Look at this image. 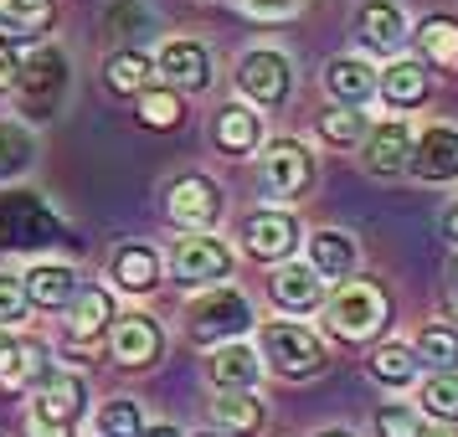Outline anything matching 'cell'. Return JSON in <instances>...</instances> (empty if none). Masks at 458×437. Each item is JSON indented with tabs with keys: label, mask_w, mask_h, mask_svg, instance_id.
<instances>
[{
	"label": "cell",
	"mask_w": 458,
	"mask_h": 437,
	"mask_svg": "<svg viewBox=\"0 0 458 437\" xmlns=\"http://www.w3.org/2000/svg\"><path fill=\"white\" fill-rule=\"evenodd\" d=\"M376 88H381L392 104H422V98H428V72H422V63H392L376 78Z\"/></svg>",
	"instance_id": "cell-27"
},
{
	"label": "cell",
	"mask_w": 458,
	"mask_h": 437,
	"mask_svg": "<svg viewBox=\"0 0 458 437\" xmlns=\"http://www.w3.org/2000/svg\"><path fill=\"white\" fill-rule=\"evenodd\" d=\"M83 381L67 371H47L37 386H31V407H26V422H42V427H63L72 433V422L83 416Z\"/></svg>",
	"instance_id": "cell-3"
},
{
	"label": "cell",
	"mask_w": 458,
	"mask_h": 437,
	"mask_svg": "<svg viewBox=\"0 0 458 437\" xmlns=\"http://www.w3.org/2000/svg\"><path fill=\"white\" fill-rule=\"evenodd\" d=\"M371 375L376 381H386V386H407V381L417 375L412 345H381V350L371 355Z\"/></svg>",
	"instance_id": "cell-32"
},
{
	"label": "cell",
	"mask_w": 458,
	"mask_h": 437,
	"mask_svg": "<svg viewBox=\"0 0 458 437\" xmlns=\"http://www.w3.org/2000/svg\"><path fill=\"white\" fill-rule=\"evenodd\" d=\"M114 278H119V289H129V293H149L160 283V257L149 248H119L114 252Z\"/></svg>",
	"instance_id": "cell-24"
},
{
	"label": "cell",
	"mask_w": 458,
	"mask_h": 437,
	"mask_svg": "<svg viewBox=\"0 0 458 437\" xmlns=\"http://www.w3.org/2000/svg\"><path fill=\"white\" fill-rule=\"evenodd\" d=\"M319 437H351V433H345V427H330V433H319Z\"/></svg>",
	"instance_id": "cell-44"
},
{
	"label": "cell",
	"mask_w": 458,
	"mask_h": 437,
	"mask_svg": "<svg viewBox=\"0 0 458 437\" xmlns=\"http://www.w3.org/2000/svg\"><path fill=\"white\" fill-rule=\"evenodd\" d=\"M454 289H458V268H454Z\"/></svg>",
	"instance_id": "cell-46"
},
{
	"label": "cell",
	"mask_w": 458,
	"mask_h": 437,
	"mask_svg": "<svg viewBox=\"0 0 458 437\" xmlns=\"http://www.w3.org/2000/svg\"><path fill=\"white\" fill-rule=\"evenodd\" d=\"M319 134H325V145H355V139L366 134V113H355V108H330V113H319Z\"/></svg>",
	"instance_id": "cell-34"
},
{
	"label": "cell",
	"mask_w": 458,
	"mask_h": 437,
	"mask_svg": "<svg viewBox=\"0 0 458 437\" xmlns=\"http://www.w3.org/2000/svg\"><path fill=\"white\" fill-rule=\"evenodd\" d=\"M258 139H263V113L258 108L232 104L216 113V145L227 155H248V149H258Z\"/></svg>",
	"instance_id": "cell-18"
},
{
	"label": "cell",
	"mask_w": 458,
	"mask_h": 437,
	"mask_svg": "<svg viewBox=\"0 0 458 437\" xmlns=\"http://www.w3.org/2000/svg\"><path fill=\"white\" fill-rule=\"evenodd\" d=\"M98 433L104 437H140L145 433V416H140V407L129 396H119V401H108L104 412H98Z\"/></svg>",
	"instance_id": "cell-33"
},
{
	"label": "cell",
	"mask_w": 458,
	"mask_h": 437,
	"mask_svg": "<svg viewBox=\"0 0 458 437\" xmlns=\"http://www.w3.org/2000/svg\"><path fill=\"white\" fill-rule=\"evenodd\" d=\"M268 293L278 309L289 314H310L314 304H319V278H314L310 268H278L268 278Z\"/></svg>",
	"instance_id": "cell-20"
},
{
	"label": "cell",
	"mask_w": 458,
	"mask_h": 437,
	"mask_svg": "<svg viewBox=\"0 0 458 437\" xmlns=\"http://www.w3.org/2000/svg\"><path fill=\"white\" fill-rule=\"evenodd\" d=\"M407 170L417 181H454L458 175V129L437 124V129H422L407 149Z\"/></svg>",
	"instance_id": "cell-9"
},
{
	"label": "cell",
	"mask_w": 458,
	"mask_h": 437,
	"mask_svg": "<svg viewBox=\"0 0 458 437\" xmlns=\"http://www.w3.org/2000/svg\"><path fill=\"white\" fill-rule=\"evenodd\" d=\"M108 319H114V298L104 289H93V283H78L72 304H67V330L78 340H93V334L108 330Z\"/></svg>",
	"instance_id": "cell-17"
},
{
	"label": "cell",
	"mask_w": 458,
	"mask_h": 437,
	"mask_svg": "<svg viewBox=\"0 0 458 437\" xmlns=\"http://www.w3.org/2000/svg\"><path fill=\"white\" fill-rule=\"evenodd\" d=\"M310 0H242L248 16H263V21H284V16H299Z\"/></svg>",
	"instance_id": "cell-38"
},
{
	"label": "cell",
	"mask_w": 458,
	"mask_h": 437,
	"mask_svg": "<svg viewBox=\"0 0 458 437\" xmlns=\"http://www.w3.org/2000/svg\"><path fill=\"white\" fill-rule=\"evenodd\" d=\"M325 324L340 340H371L386 324V293L376 289V283H366V278L340 283L330 293V304H325Z\"/></svg>",
	"instance_id": "cell-1"
},
{
	"label": "cell",
	"mask_w": 458,
	"mask_h": 437,
	"mask_svg": "<svg viewBox=\"0 0 458 437\" xmlns=\"http://www.w3.org/2000/svg\"><path fill=\"white\" fill-rule=\"evenodd\" d=\"M422 412L437 416L443 427L458 422V375H428L422 381Z\"/></svg>",
	"instance_id": "cell-31"
},
{
	"label": "cell",
	"mask_w": 458,
	"mask_h": 437,
	"mask_svg": "<svg viewBox=\"0 0 458 437\" xmlns=\"http://www.w3.org/2000/svg\"><path fill=\"white\" fill-rule=\"evenodd\" d=\"M263 175L278 196H299V190L314 181V160H310V145L299 139H273L268 155H263Z\"/></svg>",
	"instance_id": "cell-11"
},
{
	"label": "cell",
	"mask_w": 458,
	"mask_h": 437,
	"mask_svg": "<svg viewBox=\"0 0 458 437\" xmlns=\"http://www.w3.org/2000/svg\"><path fill=\"white\" fill-rule=\"evenodd\" d=\"M376 437H422V416H417V407H381L376 412Z\"/></svg>",
	"instance_id": "cell-36"
},
{
	"label": "cell",
	"mask_w": 458,
	"mask_h": 437,
	"mask_svg": "<svg viewBox=\"0 0 458 437\" xmlns=\"http://www.w3.org/2000/svg\"><path fill=\"white\" fill-rule=\"evenodd\" d=\"M149 72H155V63H149L145 52H114L108 57V88L114 93H145Z\"/></svg>",
	"instance_id": "cell-30"
},
{
	"label": "cell",
	"mask_w": 458,
	"mask_h": 437,
	"mask_svg": "<svg viewBox=\"0 0 458 437\" xmlns=\"http://www.w3.org/2000/svg\"><path fill=\"white\" fill-rule=\"evenodd\" d=\"M263 355L289 381H310V375L325 371V345L304 324H263Z\"/></svg>",
	"instance_id": "cell-2"
},
{
	"label": "cell",
	"mask_w": 458,
	"mask_h": 437,
	"mask_svg": "<svg viewBox=\"0 0 458 437\" xmlns=\"http://www.w3.org/2000/svg\"><path fill=\"white\" fill-rule=\"evenodd\" d=\"M16 78H21V63H16V52H11V46L0 42V88H11Z\"/></svg>",
	"instance_id": "cell-40"
},
{
	"label": "cell",
	"mask_w": 458,
	"mask_h": 437,
	"mask_svg": "<svg viewBox=\"0 0 458 437\" xmlns=\"http://www.w3.org/2000/svg\"><path fill=\"white\" fill-rule=\"evenodd\" d=\"M422 52H428V63H437L443 72H458V21L454 16H433V21H422Z\"/></svg>",
	"instance_id": "cell-26"
},
{
	"label": "cell",
	"mask_w": 458,
	"mask_h": 437,
	"mask_svg": "<svg viewBox=\"0 0 458 437\" xmlns=\"http://www.w3.org/2000/svg\"><path fill=\"white\" fill-rule=\"evenodd\" d=\"M21 293H26V304H37V309H67L72 293H78V273L67 263H37L21 278Z\"/></svg>",
	"instance_id": "cell-14"
},
{
	"label": "cell",
	"mask_w": 458,
	"mask_h": 437,
	"mask_svg": "<svg viewBox=\"0 0 458 437\" xmlns=\"http://www.w3.org/2000/svg\"><path fill=\"white\" fill-rule=\"evenodd\" d=\"M134 113H140L145 129H175L186 108H181V98H175L170 88H145V93L134 98Z\"/></svg>",
	"instance_id": "cell-29"
},
{
	"label": "cell",
	"mask_w": 458,
	"mask_h": 437,
	"mask_svg": "<svg viewBox=\"0 0 458 437\" xmlns=\"http://www.w3.org/2000/svg\"><path fill=\"white\" fill-rule=\"evenodd\" d=\"M407 149H412V129L392 119L366 139V170L371 175H396V170H407Z\"/></svg>",
	"instance_id": "cell-16"
},
{
	"label": "cell",
	"mask_w": 458,
	"mask_h": 437,
	"mask_svg": "<svg viewBox=\"0 0 458 437\" xmlns=\"http://www.w3.org/2000/svg\"><path fill=\"white\" fill-rule=\"evenodd\" d=\"M252 324V309L242 293L232 289H211L191 304V334L196 340H211V334H242Z\"/></svg>",
	"instance_id": "cell-7"
},
{
	"label": "cell",
	"mask_w": 458,
	"mask_h": 437,
	"mask_svg": "<svg viewBox=\"0 0 458 437\" xmlns=\"http://www.w3.org/2000/svg\"><path fill=\"white\" fill-rule=\"evenodd\" d=\"M47 11H52V0H11V16H16V21L42 26V21H47Z\"/></svg>",
	"instance_id": "cell-39"
},
{
	"label": "cell",
	"mask_w": 458,
	"mask_h": 437,
	"mask_svg": "<svg viewBox=\"0 0 458 437\" xmlns=\"http://www.w3.org/2000/svg\"><path fill=\"white\" fill-rule=\"evenodd\" d=\"M165 216L175 227H211L222 216V190L207 175H181L165 186Z\"/></svg>",
	"instance_id": "cell-6"
},
{
	"label": "cell",
	"mask_w": 458,
	"mask_h": 437,
	"mask_svg": "<svg viewBox=\"0 0 458 437\" xmlns=\"http://www.w3.org/2000/svg\"><path fill=\"white\" fill-rule=\"evenodd\" d=\"M114 360H124V366H149L155 355H160V345H165V334H160V324L149 319V314H124L119 324H114Z\"/></svg>",
	"instance_id": "cell-13"
},
{
	"label": "cell",
	"mask_w": 458,
	"mask_h": 437,
	"mask_svg": "<svg viewBox=\"0 0 458 437\" xmlns=\"http://www.w3.org/2000/svg\"><path fill=\"white\" fill-rule=\"evenodd\" d=\"M47 371H52V360H47L42 340H16V355H11V366L0 371V386H5V391H26V386H37Z\"/></svg>",
	"instance_id": "cell-23"
},
{
	"label": "cell",
	"mask_w": 458,
	"mask_h": 437,
	"mask_svg": "<svg viewBox=\"0 0 458 437\" xmlns=\"http://www.w3.org/2000/svg\"><path fill=\"white\" fill-rule=\"evenodd\" d=\"M11 355H16V340H11V334L0 330V371H5V366H11Z\"/></svg>",
	"instance_id": "cell-42"
},
{
	"label": "cell",
	"mask_w": 458,
	"mask_h": 437,
	"mask_svg": "<svg viewBox=\"0 0 458 437\" xmlns=\"http://www.w3.org/2000/svg\"><path fill=\"white\" fill-rule=\"evenodd\" d=\"M325 88H330L340 104H360V98H371L376 93V72L360 57H335L325 67Z\"/></svg>",
	"instance_id": "cell-21"
},
{
	"label": "cell",
	"mask_w": 458,
	"mask_h": 437,
	"mask_svg": "<svg viewBox=\"0 0 458 437\" xmlns=\"http://www.w3.org/2000/svg\"><path fill=\"white\" fill-rule=\"evenodd\" d=\"M211 416H216V427H232V433H258L268 412L252 391H222L211 401Z\"/></svg>",
	"instance_id": "cell-25"
},
{
	"label": "cell",
	"mask_w": 458,
	"mask_h": 437,
	"mask_svg": "<svg viewBox=\"0 0 458 437\" xmlns=\"http://www.w3.org/2000/svg\"><path fill=\"white\" fill-rule=\"evenodd\" d=\"M26 314V293H21V278L0 273V324H16Z\"/></svg>",
	"instance_id": "cell-37"
},
{
	"label": "cell",
	"mask_w": 458,
	"mask_h": 437,
	"mask_svg": "<svg viewBox=\"0 0 458 437\" xmlns=\"http://www.w3.org/2000/svg\"><path fill=\"white\" fill-rule=\"evenodd\" d=\"M155 72L170 83V93L175 88H186V93H196V88L211 83V57L201 42H165L160 46V57H155Z\"/></svg>",
	"instance_id": "cell-12"
},
{
	"label": "cell",
	"mask_w": 458,
	"mask_h": 437,
	"mask_svg": "<svg viewBox=\"0 0 458 437\" xmlns=\"http://www.w3.org/2000/svg\"><path fill=\"white\" fill-rule=\"evenodd\" d=\"M417 360H428L437 366V375H458V330L454 324H433V330H422L417 340Z\"/></svg>",
	"instance_id": "cell-28"
},
{
	"label": "cell",
	"mask_w": 458,
	"mask_h": 437,
	"mask_svg": "<svg viewBox=\"0 0 458 437\" xmlns=\"http://www.w3.org/2000/svg\"><path fill=\"white\" fill-rule=\"evenodd\" d=\"M242 248L258 263H284L299 248V222H293L289 211H252L248 222H242Z\"/></svg>",
	"instance_id": "cell-8"
},
{
	"label": "cell",
	"mask_w": 458,
	"mask_h": 437,
	"mask_svg": "<svg viewBox=\"0 0 458 437\" xmlns=\"http://www.w3.org/2000/svg\"><path fill=\"white\" fill-rule=\"evenodd\" d=\"M433 437H458V433H454V427H437V433H433Z\"/></svg>",
	"instance_id": "cell-45"
},
{
	"label": "cell",
	"mask_w": 458,
	"mask_h": 437,
	"mask_svg": "<svg viewBox=\"0 0 458 437\" xmlns=\"http://www.w3.org/2000/svg\"><path fill=\"white\" fill-rule=\"evenodd\" d=\"M170 268H175L181 283H216V278L232 273V252L222 237H186L170 252Z\"/></svg>",
	"instance_id": "cell-10"
},
{
	"label": "cell",
	"mask_w": 458,
	"mask_h": 437,
	"mask_svg": "<svg viewBox=\"0 0 458 437\" xmlns=\"http://www.w3.org/2000/svg\"><path fill=\"white\" fill-rule=\"evenodd\" d=\"M443 237H448V242H458V206L443 211Z\"/></svg>",
	"instance_id": "cell-41"
},
{
	"label": "cell",
	"mask_w": 458,
	"mask_h": 437,
	"mask_svg": "<svg viewBox=\"0 0 458 437\" xmlns=\"http://www.w3.org/2000/svg\"><path fill=\"white\" fill-rule=\"evenodd\" d=\"M207 371H211V381L227 386V391H248V386H258L263 360H258V350H248V345H222V350L211 355Z\"/></svg>",
	"instance_id": "cell-19"
},
{
	"label": "cell",
	"mask_w": 458,
	"mask_h": 437,
	"mask_svg": "<svg viewBox=\"0 0 458 437\" xmlns=\"http://www.w3.org/2000/svg\"><path fill=\"white\" fill-rule=\"evenodd\" d=\"M140 437H181V433H175V427H145Z\"/></svg>",
	"instance_id": "cell-43"
},
{
	"label": "cell",
	"mask_w": 458,
	"mask_h": 437,
	"mask_svg": "<svg viewBox=\"0 0 458 437\" xmlns=\"http://www.w3.org/2000/svg\"><path fill=\"white\" fill-rule=\"evenodd\" d=\"M201 437H216V433H201Z\"/></svg>",
	"instance_id": "cell-47"
},
{
	"label": "cell",
	"mask_w": 458,
	"mask_h": 437,
	"mask_svg": "<svg viewBox=\"0 0 458 437\" xmlns=\"http://www.w3.org/2000/svg\"><path fill=\"white\" fill-rule=\"evenodd\" d=\"M355 31H360V42H366V46L392 52V46L407 37V16H402V5H396V0H366V5L355 11Z\"/></svg>",
	"instance_id": "cell-15"
},
{
	"label": "cell",
	"mask_w": 458,
	"mask_h": 437,
	"mask_svg": "<svg viewBox=\"0 0 458 437\" xmlns=\"http://www.w3.org/2000/svg\"><path fill=\"white\" fill-rule=\"evenodd\" d=\"M31 165V134L16 124H0V175H21Z\"/></svg>",
	"instance_id": "cell-35"
},
{
	"label": "cell",
	"mask_w": 458,
	"mask_h": 437,
	"mask_svg": "<svg viewBox=\"0 0 458 437\" xmlns=\"http://www.w3.org/2000/svg\"><path fill=\"white\" fill-rule=\"evenodd\" d=\"M310 263H314V278L325 273V278H345L355 268V242L345 231H314L310 237Z\"/></svg>",
	"instance_id": "cell-22"
},
{
	"label": "cell",
	"mask_w": 458,
	"mask_h": 437,
	"mask_svg": "<svg viewBox=\"0 0 458 437\" xmlns=\"http://www.w3.org/2000/svg\"><path fill=\"white\" fill-rule=\"evenodd\" d=\"M289 57L284 52H268V46H258V52H248L242 63H237V88H242V98H252L258 108H278L284 98H289Z\"/></svg>",
	"instance_id": "cell-4"
},
{
	"label": "cell",
	"mask_w": 458,
	"mask_h": 437,
	"mask_svg": "<svg viewBox=\"0 0 458 437\" xmlns=\"http://www.w3.org/2000/svg\"><path fill=\"white\" fill-rule=\"evenodd\" d=\"M21 104L31 119H52V108H57V98H63L67 88V57L63 52H37L31 63L21 67Z\"/></svg>",
	"instance_id": "cell-5"
}]
</instances>
